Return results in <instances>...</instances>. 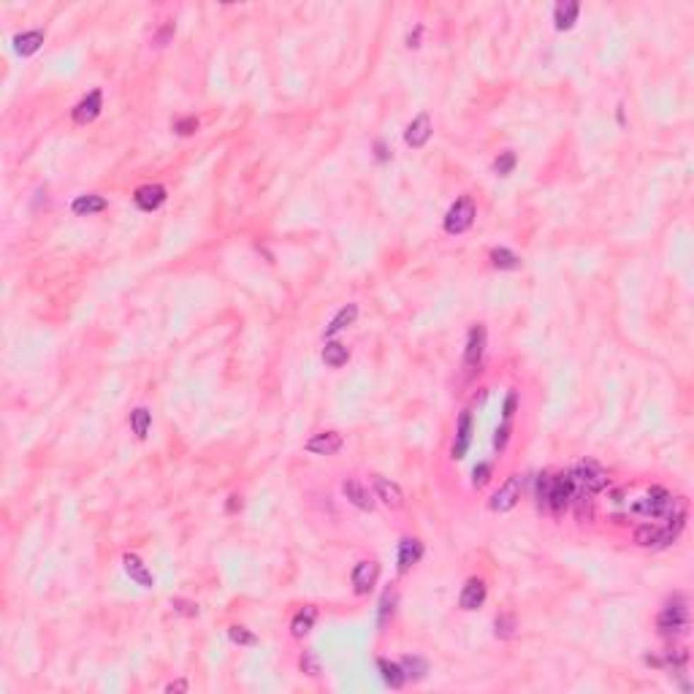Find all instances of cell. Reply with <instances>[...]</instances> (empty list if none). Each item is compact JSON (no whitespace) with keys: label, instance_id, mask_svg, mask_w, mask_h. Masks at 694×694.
<instances>
[{"label":"cell","instance_id":"cell-42","mask_svg":"<svg viewBox=\"0 0 694 694\" xmlns=\"http://www.w3.org/2000/svg\"><path fill=\"white\" fill-rule=\"evenodd\" d=\"M418 35H420V28H415V33L407 35V47H418Z\"/></svg>","mask_w":694,"mask_h":694},{"label":"cell","instance_id":"cell-3","mask_svg":"<svg viewBox=\"0 0 694 694\" xmlns=\"http://www.w3.org/2000/svg\"><path fill=\"white\" fill-rule=\"evenodd\" d=\"M472 223H475V201L469 195H461L445 214V233H451V236L467 233Z\"/></svg>","mask_w":694,"mask_h":694},{"label":"cell","instance_id":"cell-16","mask_svg":"<svg viewBox=\"0 0 694 694\" xmlns=\"http://www.w3.org/2000/svg\"><path fill=\"white\" fill-rule=\"evenodd\" d=\"M342 494H345V499L350 502L353 507H358V510H364V513H371V510H374V497H371L369 488L364 483H358V480H345V483H342Z\"/></svg>","mask_w":694,"mask_h":694},{"label":"cell","instance_id":"cell-32","mask_svg":"<svg viewBox=\"0 0 694 694\" xmlns=\"http://www.w3.org/2000/svg\"><path fill=\"white\" fill-rule=\"evenodd\" d=\"M228 640L236 643V646H258V637L250 630H244V627H231L228 630Z\"/></svg>","mask_w":694,"mask_h":694},{"label":"cell","instance_id":"cell-2","mask_svg":"<svg viewBox=\"0 0 694 694\" xmlns=\"http://www.w3.org/2000/svg\"><path fill=\"white\" fill-rule=\"evenodd\" d=\"M575 478H572V472H567V475H556V478H550V491H548V507L553 516H562L567 507H569V502H572V494H575Z\"/></svg>","mask_w":694,"mask_h":694},{"label":"cell","instance_id":"cell-44","mask_svg":"<svg viewBox=\"0 0 694 694\" xmlns=\"http://www.w3.org/2000/svg\"><path fill=\"white\" fill-rule=\"evenodd\" d=\"M377 158H380V161H388V152L383 144H377Z\"/></svg>","mask_w":694,"mask_h":694},{"label":"cell","instance_id":"cell-31","mask_svg":"<svg viewBox=\"0 0 694 694\" xmlns=\"http://www.w3.org/2000/svg\"><path fill=\"white\" fill-rule=\"evenodd\" d=\"M494 632H497V637H502V640L513 637V635H516V618H513L510 613L497 615V621H494Z\"/></svg>","mask_w":694,"mask_h":694},{"label":"cell","instance_id":"cell-14","mask_svg":"<svg viewBox=\"0 0 694 694\" xmlns=\"http://www.w3.org/2000/svg\"><path fill=\"white\" fill-rule=\"evenodd\" d=\"M485 597H488L485 583L480 581V578H469V581L464 583V589H461L458 608H461V611H478V608H483Z\"/></svg>","mask_w":694,"mask_h":694},{"label":"cell","instance_id":"cell-4","mask_svg":"<svg viewBox=\"0 0 694 694\" xmlns=\"http://www.w3.org/2000/svg\"><path fill=\"white\" fill-rule=\"evenodd\" d=\"M572 478H575V483L586 488L589 494H597V491H605L608 483H611V478H608V472L599 467L597 461H591V458H586L581 461L578 467L572 469Z\"/></svg>","mask_w":694,"mask_h":694},{"label":"cell","instance_id":"cell-24","mask_svg":"<svg viewBox=\"0 0 694 694\" xmlns=\"http://www.w3.org/2000/svg\"><path fill=\"white\" fill-rule=\"evenodd\" d=\"M377 670H380V676H383V681H386L391 689H402L404 683H407V676H404V670L399 662L377 659Z\"/></svg>","mask_w":694,"mask_h":694},{"label":"cell","instance_id":"cell-15","mask_svg":"<svg viewBox=\"0 0 694 694\" xmlns=\"http://www.w3.org/2000/svg\"><path fill=\"white\" fill-rule=\"evenodd\" d=\"M133 201L141 212H155L161 209L166 204V187L163 185H141L136 193H133Z\"/></svg>","mask_w":694,"mask_h":694},{"label":"cell","instance_id":"cell-28","mask_svg":"<svg viewBox=\"0 0 694 694\" xmlns=\"http://www.w3.org/2000/svg\"><path fill=\"white\" fill-rule=\"evenodd\" d=\"M399 664H402L407 681H423L426 673H429V664H426V659H420V657H404Z\"/></svg>","mask_w":694,"mask_h":694},{"label":"cell","instance_id":"cell-18","mask_svg":"<svg viewBox=\"0 0 694 694\" xmlns=\"http://www.w3.org/2000/svg\"><path fill=\"white\" fill-rule=\"evenodd\" d=\"M122 567H125V572H128L130 581L139 583L141 589H152V586H155L152 572L146 569V565L136 556V553H125V556H122Z\"/></svg>","mask_w":694,"mask_h":694},{"label":"cell","instance_id":"cell-36","mask_svg":"<svg viewBox=\"0 0 694 694\" xmlns=\"http://www.w3.org/2000/svg\"><path fill=\"white\" fill-rule=\"evenodd\" d=\"M488 478H491V464H478L475 472H472V485L475 488H483L488 483Z\"/></svg>","mask_w":694,"mask_h":694},{"label":"cell","instance_id":"cell-17","mask_svg":"<svg viewBox=\"0 0 694 694\" xmlns=\"http://www.w3.org/2000/svg\"><path fill=\"white\" fill-rule=\"evenodd\" d=\"M420 556H423V543L415 540V537H404L402 543H399V553H396V565H399V572H410L412 567L420 562Z\"/></svg>","mask_w":694,"mask_h":694},{"label":"cell","instance_id":"cell-34","mask_svg":"<svg viewBox=\"0 0 694 694\" xmlns=\"http://www.w3.org/2000/svg\"><path fill=\"white\" fill-rule=\"evenodd\" d=\"M195 130H198V120H195V117H185V120H177V122H174V133H177V136H193Z\"/></svg>","mask_w":694,"mask_h":694},{"label":"cell","instance_id":"cell-25","mask_svg":"<svg viewBox=\"0 0 694 694\" xmlns=\"http://www.w3.org/2000/svg\"><path fill=\"white\" fill-rule=\"evenodd\" d=\"M323 361H325V366L340 369V366H345V364L350 361V350H347L342 342H328L323 347Z\"/></svg>","mask_w":694,"mask_h":694},{"label":"cell","instance_id":"cell-26","mask_svg":"<svg viewBox=\"0 0 694 694\" xmlns=\"http://www.w3.org/2000/svg\"><path fill=\"white\" fill-rule=\"evenodd\" d=\"M491 263L502 269V272H516L521 269V258H518L513 250H507V247H494L491 250Z\"/></svg>","mask_w":694,"mask_h":694},{"label":"cell","instance_id":"cell-9","mask_svg":"<svg viewBox=\"0 0 694 694\" xmlns=\"http://www.w3.org/2000/svg\"><path fill=\"white\" fill-rule=\"evenodd\" d=\"M472 432H475V420H472V412L464 410L458 415V423H456V439H453V458L461 461L469 451V442H472Z\"/></svg>","mask_w":694,"mask_h":694},{"label":"cell","instance_id":"cell-40","mask_svg":"<svg viewBox=\"0 0 694 694\" xmlns=\"http://www.w3.org/2000/svg\"><path fill=\"white\" fill-rule=\"evenodd\" d=\"M171 35H174V22H166V25L161 28V33L155 35V47H166Z\"/></svg>","mask_w":694,"mask_h":694},{"label":"cell","instance_id":"cell-11","mask_svg":"<svg viewBox=\"0 0 694 694\" xmlns=\"http://www.w3.org/2000/svg\"><path fill=\"white\" fill-rule=\"evenodd\" d=\"M483 353H485V325L478 323L469 328L467 334V347H464V364H467L469 369H475V366H480V361H483Z\"/></svg>","mask_w":694,"mask_h":694},{"label":"cell","instance_id":"cell-5","mask_svg":"<svg viewBox=\"0 0 694 694\" xmlns=\"http://www.w3.org/2000/svg\"><path fill=\"white\" fill-rule=\"evenodd\" d=\"M657 630H659V635H664V637L683 635V632L689 630V611H686V605H681V602L667 605L662 613L657 615Z\"/></svg>","mask_w":694,"mask_h":694},{"label":"cell","instance_id":"cell-13","mask_svg":"<svg viewBox=\"0 0 694 694\" xmlns=\"http://www.w3.org/2000/svg\"><path fill=\"white\" fill-rule=\"evenodd\" d=\"M377 578H380V565L377 562H371V559L358 562L353 569L355 594H369L371 589H374V583H377Z\"/></svg>","mask_w":694,"mask_h":694},{"label":"cell","instance_id":"cell-38","mask_svg":"<svg viewBox=\"0 0 694 694\" xmlns=\"http://www.w3.org/2000/svg\"><path fill=\"white\" fill-rule=\"evenodd\" d=\"M507 439H510V420H502V426L497 429V436H494V448H497V451H504Z\"/></svg>","mask_w":694,"mask_h":694},{"label":"cell","instance_id":"cell-1","mask_svg":"<svg viewBox=\"0 0 694 694\" xmlns=\"http://www.w3.org/2000/svg\"><path fill=\"white\" fill-rule=\"evenodd\" d=\"M676 507V499H673V494L662 488V485H654V488H648L646 497H640V499H635L630 504V513L635 516L646 518H667V513Z\"/></svg>","mask_w":694,"mask_h":694},{"label":"cell","instance_id":"cell-8","mask_svg":"<svg viewBox=\"0 0 694 694\" xmlns=\"http://www.w3.org/2000/svg\"><path fill=\"white\" fill-rule=\"evenodd\" d=\"M371 485H374V497L383 502L386 507H391V510H402L404 507V491L399 483L374 475V478H371Z\"/></svg>","mask_w":694,"mask_h":694},{"label":"cell","instance_id":"cell-41","mask_svg":"<svg viewBox=\"0 0 694 694\" xmlns=\"http://www.w3.org/2000/svg\"><path fill=\"white\" fill-rule=\"evenodd\" d=\"M190 689V683L187 681H171L168 686H166V692L168 694H174V692H187Z\"/></svg>","mask_w":694,"mask_h":694},{"label":"cell","instance_id":"cell-27","mask_svg":"<svg viewBox=\"0 0 694 694\" xmlns=\"http://www.w3.org/2000/svg\"><path fill=\"white\" fill-rule=\"evenodd\" d=\"M149 426H152V412L146 407H136L130 412V429H133V434L139 436V439H144L149 434Z\"/></svg>","mask_w":694,"mask_h":694},{"label":"cell","instance_id":"cell-39","mask_svg":"<svg viewBox=\"0 0 694 694\" xmlns=\"http://www.w3.org/2000/svg\"><path fill=\"white\" fill-rule=\"evenodd\" d=\"M174 611L182 615H198V605L187 602V599H174Z\"/></svg>","mask_w":694,"mask_h":694},{"label":"cell","instance_id":"cell-22","mask_svg":"<svg viewBox=\"0 0 694 694\" xmlns=\"http://www.w3.org/2000/svg\"><path fill=\"white\" fill-rule=\"evenodd\" d=\"M315 621H318V608L307 605L304 611H299V613L293 615L291 635L293 637H307L309 632H312V627H315Z\"/></svg>","mask_w":694,"mask_h":694},{"label":"cell","instance_id":"cell-35","mask_svg":"<svg viewBox=\"0 0 694 694\" xmlns=\"http://www.w3.org/2000/svg\"><path fill=\"white\" fill-rule=\"evenodd\" d=\"M548 491H550V478L548 475H540V478H537V504H540V507L548 504Z\"/></svg>","mask_w":694,"mask_h":694},{"label":"cell","instance_id":"cell-30","mask_svg":"<svg viewBox=\"0 0 694 694\" xmlns=\"http://www.w3.org/2000/svg\"><path fill=\"white\" fill-rule=\"evenodd\" d=\"M516 163H518V158H516V152H502L499 158L494 161V174L497 177H510L513 174V168H516Z\"/></svg>","mask_w":694,"mask_h":694},{"label":"cell","instance_id":"cell-7","mask_svg":"<svg viewBox=\"0 0 694 694\" xmlns=\"http://www.w3.org/2000/svg\"><path fill=\"white\" fill-rule=\"evenodd\" d=\"M432 133H434V125H432V117L423 112L418 114L407 130H404V141L407 146H412V149H423V146L429 144V139H432Z\"/></svg>","mask_w":694,"mask_h":694},{"label":"cell","instance_id":"cell-10","mask_svg":"<svg viewBox=\"0 0 694 694\" xmlns=\"http://www.w3.org/2000/svg\"><path fill=\"white\" fill-rule=\"evenodd\" d=\"M100 109H103V93H100V90H93V93H87V96L74 106V122H76V125H90L93 120H98Z\"/></svg>","mask_w":694,"mask_h":694},{"label":"cell","instance_id":"cell-23","mask_svg":"<svg viewBox=\"0 0 694 694\" xmlns=\"http://www.w3.org/2000/svg\"><path fill=\"white\" fill-rule=\"evenodd\" d=\"M355 318H358V304H345V307L334 315V320L325 325V337H337L340 331H345L347 325L355 323Z\"/></svg>","mask_w":694,"mask_h":694},{"label":"cell","instance_id":"cell-20","mask_svg":"<svg viewBox=\"0 0 694 694\" xmlns=\"http://www.w3.org/2000/svg\"><path fill=\"white\" fill-rule=\"evenodd\" d=\"M44 47V30H25L14 35V52L19 57H30Z\"/></svg>","mask_w":694,"mask_h":694},{"label":"cell","instance_id":"cell-6","mask_svg":"<svg viewBox=\"0 0 694 694\" xmlns=\"http://www.w3.org/2000/svg\"><path fill=\"white\" fill-rule=\"evenodd\" d=\"M521 488H524V480L518 478V475H510L504 483L499 485V491L491 497V510L494 513H507V510H513L521 499Z\"/></svg>","mask_w":694,"mask_h":694},{"label":"cell","instance_id":"cell-29","mask_svg":"<svg viewBox=\"0 0 694 694\" xmlns=\"http://www.w3.org/2000/svg\"><path fill=\"white\" fill-rule=\"evenodd\" d=\"M393 611H396V594L388 589L386 594L380 597V611H377V627H380V630L388 627V621L393 618Z\"/></svg>","mask_w":694,"mask_h":694},{"label":"cell","instance_id":"cell-12","mask_svg":"<svg viewBox=\"0 0 694 694\" xmlns=\"http://www.w3.org/2000/svg\"><path fill=\"white\" fill-rule=\"evenodd\" d=\"M342 445H345V436L340 432H320V434H315L312 439H307L304 451L315 453V456H334V453L342 451Z\"/></svg>","mask_w":694,"mask_h":694},{"label":"cell","instance_id":"cell-21","mask_svg":"<svg viewBox=\"0 0 694 694\" xmlns=\"http://www.w3.org/2000/svg\"><path fill=\"white\" fill-rule=\"evenodd\" d=\"M109 207V201L103 195H79L74 204H71V212L76 217H90V214H98Z\"/></svg>","mask_w":694,"mask_h":694},{"label":"cell","instance_id":"cell-19","mask_svg":"<svg viewBox=\"0 0 694 694\" xmlns=\"http://www.w3.org/2000/svg\"><path fill=\"white\" fill-rule=\"evenodd\" d=\"M578 14H581V3L578 0H562V3H556V8H553L556 30H569L578 22Z\"/></svg>","mask_w":694,"mask_h":694},{"label":"cell","instance_id":"cell-37","mask_svg":"<svg viewBox=\"0 0 694 694\" xmlns=\"http://www.w3.org/2000/svg\"><path fill=\"white\" fill-rule=\"evenodd\" d=\"M516 407H518V393H516V391H510V393H507V399H504V407H502V420H513V415H516Z\"/></svg>","mask_w":694,"mask_h":694},{"label":"cell","instance_id":"cell-33","mask_svg":"<svg viewBox=\"0 0 694 694\" xmlns=\"http://www.w3.org/2000/svg\"><path fill=\"white\" fill-rule=\"evenodd\" d=\"M301 670L307 673V676H320V659H318V654L315 651H304L301 654Z\"/></svg>","mask_w":694,"mask_h":694},{"label":"cell","instance_id":"cell-43","mask_svg":"<svg viewBox=\"0 0 694 694\" xmlns=\"http://www.w3.org/2000/svg\"><path fill=\"white\" fill-rule=\"evenodd\" d=\"M236 507H242V499H239V497H231V502H228V513H233Z\"/></svg>","mask_w":694,"mask_h":694}]
</instances>
